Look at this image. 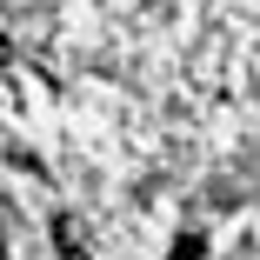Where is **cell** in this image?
Listing matches in <instances>:
<instances>
[{
	"label": "cell",
	"mask_w": 260,
	"mask_h": 260,
	"mask_svg": "<svg viewBox=\"0 0 260 260\" xmlns=\"http://www.w3.org/2000/svg\"><path fill=\"white\" fill-rule=\"evenodd\" d=\"M54 240H60L67 260H93V253H87V227H80V214H54Z\"/></svg>",
	"instance_id": "1"
},
{
	"label": "cell",
	"mask_w": 260,
	"mask_h": 260,
	"mask_svg": "<svg viewBox=\"0 0 260 260\" xmlns=\"http://www.w3.org/2000/svg\"><path fill=\"white\" fill-rule=\"evenodd\" d=\"M174 260H200V234H180V247H174Z\"/></svg>",
	"instance_id": "2"
},
{
	"label": "cell",
	"mask_w": 260,
	"mask_h": 260,
	"mask_svg": "<svg viewBox=\"0 0 260 260\" xmlns=\"http://www.w3.org/2000/svg\"><path fill=\"white\" fill-rule=\"evenodd\" d=\"M0 260H7V247H0Z\"/></svg>",
	"instance_id": "4"
},
{
	"label": "cell",
	"mask_w": 260,
	"mask_h": 260,
	"mask_svg": "<svg viewBox=\"0 0 260 260\" xmlns=\"http://www.w3.org/2000/svg\"><path fill=\"white\" fill-rule=\"evenodd\" d=\"M7 60H14V40H7V34H0V67H7Z\"/></svg>",
	"instance_id": "3"
}]
</instances>
